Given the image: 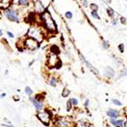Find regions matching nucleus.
<instances>
[{
  "instance_id": "1",
  "label": "nucleus",
  "mask_w": 127,
  "mask_h": 127,
  "mask_svg": "<svg viewBox=\"0 0 127 127\" xmlns=\"http://www.w3.org/2000/svg\"><path fill=\"white\" fill-rule=\"evenodd\" d=\"M42 21H44V24L50 32H55L56 31V25L54 23V21L52 20V16L50 15L48 12H44L41 16Z\"/></svg>"
},
{
  "instance_id": "2",
  "label": "nucleus",
  "mask_w": 127,
  "mask_h": 127,
  "mask_svg": "<svg viewBox=\"0 0 127 127\" xmlns=\"http://www.w3.org/2000/svg\"><path fill=\"white\" fill-rule=\"evenodd\" d=\"M37 117H38V118L40 119V121H41L43 124H44V125H48V124H49L51 116H50V114L48 112H45V111L40 112V113H38Z\"/></svg>"
},
{
  "instance_id": "3",
  "label": "nucleus",
  "mask_w": 127,
  "mask_h": 127,
  "mask_svg": "<svg viewBox=\"0 0 127 127\" xmlns=\"http://www.w3.org/2000/svg\"><path fill=\"white\" fill-rule=\"evenodd\" d=\"M58 61H59V60H58V57H57V55H56V53H53V52H52V53L49 55L48 60H47L48 66H49V67H51V68L54 67V66H56V64H57Z\"/></svg>"
},
{
  "instance_id": "4",
  "label": "nucleus",
  "mask_w": 127,
  "mask_h": 127,
  "mask_svg": "<svg viewBox=\"0 0 127 127\" xmlns=\"http://www.w3.org/2000/svg\"><path fill=\"white\" fill-rule=\"evenodd\" d=\"M25 44H26V46L30 50H34L36 49V46H37V42L35 38L33 37H29V38L26 39V41H25Z\"/></svg>"
},
{
  "instance_id": "5",
  "label": "nucleus",
  "mask_w": 127,
  "mask_h": 127,
  "mask_svg": "<svg viewBox=\"0 0 127 127\" xmlns=\"http://www.w3.org/2000/svg\"><path fill=\"white\" fill-rule=\"evenodd\" d=\"M29 36H32L33 38L36 39V40H38V41H41L42 40V37L43 36L41 35V32L40 30L38 29H31L29 30Z\"/></svg>"
},
{
  "instance_id": "6",
  "label": "nucleus",
  "mask_w": 127,
  "mask_h": 127,
  "mask_svg": "<svg viewBox=\"0 0 127 127\" xmlns=\"http://www.w3.org/2000/svg\"><path fill=\"white\" fill-rule=\"evenodd\" d=\"M56 124L59 127H70L71 125V123L68 121V118H60Z\"/></svg>"
},
{
  "instance_id": "7",
  "label": "nucleus",
  "mask_w": 127,
  "mask_h": 127,
  "mask_svg": "<svg viewBox=\"0 0 127 127\" xmlns=\"http://www.w3.org/2000/svg\"><path fill=\"white\" fill-rule=\"evenodd\" d=\"M5 14L7 16V18L12 21H19L18 17L16 16L15 13L13 10H7L5 12Z\"/></svg>"
},
{
  "instance_id": "8",
  "label": "nucleus",
  "mask_w": 127,
  "mask_h": 127,
  "mask_svg": "<svg viewBox=\"0 0 127 127\" xmlns=\"http://www.w3.org/2000/svg\"><path fill=\"white\" fill-rule=\"evenodd\" d=\"M107 115L109 117H111V118H116V117H118L119 112L117 111V110H116V109H109L108 112H107Z\"/></svg>"
},
{
  "instance_id": "9",
  "label": "nucleus",
  "mask_w": 127,
  "mask_h": 127,
  "mask_svg": "<svg viewBox=\"0 0 127 127\" xmlns=\"http://www.w3.org/2000/svg\"><path fill=\"white\" fill-rule=\"evenodd\" d=\"M105 75L108 76V77L111 78L115 76V71L113 68H111L110 67H107L105 68Z\"/></svg>"
},
{
  "instance_id": "10",
  "label": "nucleus",
  "mask_w": 127,
  "mask_h": 127,
  "mask_svg": "<svg viewBox=\"0 0 127 127\" xmlns=\"http://www.w3.org/2000/svg\"><path fill=\"white\" fill-rule=\"evenodd\" d=\"M30 101H32L34 106H35V108H36L37 110H41V109H43V104H42V102H40V101H36V100L32 98H30Z\"/></svg>"
},
{
  "instance_id": "11",
  "label": "nucleus",
  "mask_w": 127,
  "mask_h": 127,
  "mask_svg": "<svg viewBox=\"0 0 127 127\" xmlns=\"http://www.w3.org/2000/svg\"><path fill=\"white\" fill-rule=\"evenodd\" d=\"M111 124L116 127H123L125 123H124V120H122V119H120V120L111 119Z\"/></svg>"
},
{
  "instance_id": "12",
  "label": "nucleus",
  "mask_w": 127,
  "mask_h": 127,
  "mask_svg": "<svg viewBox=\"0 0 127 127\" xmlns=\"http://www.w3.org/2000/svg\"><path fill=\"white\" fill-rule=\"evenodd\" d=\"M81 57H82V56H81ZM82 60H83L86 63V65L88 66V68H91V70L93 71V74H95V75H99V70L97 69V68H94L93 66L91 64V63H89L87 60H85V58H84V57H82Z\"/></svg>"
},
{
  "instance_id": "13",
  "label": "nucleus",
  "mask_w": 127,
  "mask_h": 127,
  "mask_svg": "<svg viewBox=\"0 0 127 127\" xmlns=\"http://www.w3.org/2000/svg\"><path fill=\"white\" fill-rule=\"evenodd\" d=\"M107 12H108V14H109V16L110 18H113V17H114L115 12L113 9H111V8H108V9H107Z\"/></svg>"
},
{
  "instance_id": "14",
  "label": "nucleus",
  "mask_w": 127,
  "mask_h": 127,
  "mask_svg": "<svg viewBox=\"0 0 127 127\" xmlns=\"http://www.w3.org/2000/svg\"><path fill=\"white\" fill-rule=\"evenodd\" d=\"M51 52H53V53H59V52H60V50H59V48H58L56 45H52V46L51 47Z\"/></svg>"
},
{
  "instance_id": "15",
  "label": "nucleus",
  "mask_w": 127,
  "mask_h": 127,
  "mask_svg": "<svg viewBox=\"0 0 127 127\" xmlns=\"http://www.w3.org/2000/svg\"><path fill=\"white\" fill-rule=\"evenodd\" d=\"M36 8L38 12H43V11H44V7H43V5H41V3L40 2L36 3Z\"/></svg>"
},
{
  "instance_id": "16",
  "label": "nucleus",
  "mask_w": 127,
  "mask_h": 127,
  "mask_svg": "<svg viewBox=\"0 0 127 127\" xmlns=\"http://www.w3.org/2000/svg\"><path fill=\"white\" fill-rule=\"evenodd\" d=\"M98 5H96V4H94V3H93V4H91L90 5V9H91L92 11H98Z\"/></svg>"
},
{
  "instance_id": "17",
  "label": "nucleus",
  "mask_w": 127,
  "mask_h": 127,
  "mask_svg": "<svg viewBox=\"0 0 127 127\" xmlns=\"http://www.w3.org/2000/svg\"><path fill=\"white\" fill-rule=\"evenodd\" d=\"M91 15L93 17L94 19H100V16H99L98 13H97V11H92V13H91Z\"/></svg>"
},
{
  "instance_id": "18",
  "label": "nucleus",
  "mask_w": 127,
  "mask_h": 127,
  "mask_svg": "<svg viewBox=\"0 0 127 127\" xmlns=\"http://www.w3.org/2000/svg\"><path fill=\"white\" fill-rule=\"evenodd\" d=\"M69 90H68V88H65L64 90H63V92H62V96L63 97H67L68 95V94H69Z\"/></svg>"
},
{
  "instance_id": "19",
  "label": "nucleus",
  "mask_w": 127,
  "mask_h": 127,
  "mask_svg": "<svg viewBox=\"0 0 127 127\" xmlns=\"http://www.w3.org/2000/svg\"><path fill=\"white\" fill-rule=\"evenodd\" d=\"M102 47L104 49H108L109 47V42L108 41H103L102 42Z\"/></svg>"
},
{
  "instance_id": "20",
  "label": "nucleus",
  "mask_w": 127,
  "mask_h": 127,
  "mask_svg": "<svg viewBox=\"0 0 127 127\" xmlns=\"http://www.w3.org/2000/svg\"><path fill=\"white\" fill-rule=\"evenodd\" d=\"M25 92H26V93H27V94H29V95H31L32 93H33V91H32L31 89L29 88V86H27L26 88H25Z\"/></svg>"
},
{
  "instance_id": "21",
  "label": "nucleus",
  "mask_w": 127,
  "mask_h": 127,
  "mask_svg": "<svg viewBox=\"0 0 127 127\" xmlns=\"http://www.w3.org/2000/svg\"><path fill=\"white\" fill-rule=\"evenodd\" d=\"M72 102H71V101H68L67 102V110L68 111H69L70 109H71V107H72Z\"/></svg>"
},
{
  "instance_id": "22",
  "label": "nucleus",
  "mask_w": 127,
  "mask_h": 127,
  "mask_svg": "<svg viewBox=\"0 0 127 127\" xmlns=\"http://www.w3.org/2000/svg\"><path fill=\"white\" fill-rule=\"evenodd\" d=\"M118 49H119V51L121 52H124V51H125V45H124V44H120L118 45Z\"/></svg>"
},
{
  "instance_id": "23",
  "label": "nucleus",
  "mask_w": 127,
  "mask_h": 127,
  "mask_svg": "<svg viewBox=\"0 0 127 127\" xmlns=\"http://www.w3.org/2000/svg\"><path fill=\"white\" fill-rule=\"evenodd\" d=\"M65 16H66V18H67V19H71V18H72L73 14H72V13H71V12H67V13H66V14H65Z\"/></svg>"
},
{
  "instance_id": "24",
  "label": "nucleus",
  "mask_w": 127,
  "mask_h": 127,
  "mask_svg": "<svg viewBox=\"0 0 127 127\" xmlns=\"http://www.w3.org/2000/svg\"><path fill=\"white\" fill-rule=\"evenodd\" d=\"M50 85L52 86H55L56 85V80H55L54 78H52L51 80H50Z\"/></svg>"
},
{
  "instance_id": "25",
  "label": "nucleus",
  "mask_w": 127,
  "mask_h": 127,
  "mask_svg": "<svg viewBox=\"0 0 127 127\" xmlns=\"http://www.w3.org/2000/svg\"><path fill=\"white\" fill-rule=\"evenodd\" d=\"M81 4H82L85 7H87V6H88V2H87V0H81Z\"/></svg>"
},
{
  "instance_id": "26",
  "label": "nucleus",
  "mask_w": 127,
  "mask_h": 127,
  "mask_svg": "<svg viewBox=\"0 0 127 127\" xmlns=\"http://www.w3.org/2000/svg\"><path fill=\"white\" fill-rule=\"evenodd\" d=\"M113 103L115 105H117V106H122V103L119 101H117V100H113Z\"/></svg>"
},
{
  "instance_id": "27",
  "label": "nucleus",
  "mask_w": 127,
  "mask_h": 127,
  "mask_svg": "<svg viewBox=\"0 0 127 127\" xmlns=\"http://www.w3.org/2000/svg\"><path fill=\"white\" fill-rule=\"evenodd\" d=\"M70 101H71V102H72V104L74 105V106H76V105L78 104V101L76 99H71Z\"/></svg>"
},
{
  "instance_id": "28",
  "label": "nucleus",
  "mask_w": 127,
  "mask_h": 127,
  "mask_svg": "<svg viewBox=\"0 0 127 127\" xmlns=\"http://www.w3.org/2000/svg\"><path fill=\"white\" fill-rule=\"evenodd\" d=\"M117 22H118V20L117 19H115V18H112V20H111V23H112V25H117Z\"/></svg>"
},
{
  "instance_id": "29",
  "label": "nucleus",
  "mask_w": 127,
  "mask_h": 127,
  "mask_svg": "<svg viewBox=\"0 0 127 127\" xmlns=\"http://www.w3.org/2000/svg\"><path fill=\"white\" fill-rule=\"evenodd\" d=\"M28 0H19V4L20 5H27Z\"/></svg>"
},
{
  "instance_id": "30",
  "label": "nucleus",
  "mask_w": 127,
  "mask_h": 127,
  "mask_svg": "<svg viewBox=\"0 0 127 127\" xmlns=\"http://www.w3.org/2000/svg\"><path fill=\"white\" fill-rule=\"evenodd\" d=\"M80 127H91L90 125L87 124V123H81L80 124Z\"/></svg>"
},
{
  "instance_id": "31",
  "label": "nucleus",
  "mask_w": 127,
  "mask_h": 127,
  "mask_svg": "<svg viewBox=\"0 0 127 127\" xmlns=\"http://www.w3.org/2000/svg\"><path fill=\"white\" fill-rule=\"evenodd\" d=\"M120 21H121V23L122 24L126 23V20H125V18H124V17H121V18H120Z\"/></svg>"
},
{
  "instance_id": "32",
  "label": "nucleus",
  "mask_w": 127,
  "mask_h": 127,
  "mask_svg": "<svg viewBox=\"0 0 127 127\" xmlns=\"http://www.w3.org/2000/svg\"><path fill=\"white\" fill-rule=\"evenodd\" d=\"M7 34H8V36H10L11 38H13V37H14V36H13V33H11V32H7Z\"/></svg>"
},
{
  "instance_id": "33",
  "label": "nucleus",
  "mask_w": 127,
  "mask_h": 127,
  "mask_svg": "<svg viewBox=\"0 0 127 127\" xmlns=\"http://www.w3.org/2000/svg\"><path fill=\"white\" fill-rule=\"evenodd\" d=\"M56 68H60V61H58V63L56 64Z\"/></svg>"
},
{
  "instance_id": "34",
  "label": "nucleus",
  "mask_w": 127,
  "mask_h": 127,
  "mask_svg": "<svg viewBox=\"0 0 127 127\" xmlns=\"http://www.w3.org/2000/svg\"><path fill=\"white\" fill-rule=\"evenodd\" d=\"M13 100H14V101H19V98L17 96H14V97H13Z\"/></svg>"
},
{
  "instance_id": "35",
  "label": "nucleus",
  "mask_w": 127,
  "mask_h": 127,
  "mask_svg": "<svg viewBox=\"0 0 127 127\" xmlns=\"http://www.w3.org/2000/svg\"><path fill=\"white\" fill-rule=\"evenodd\" d=\"M88 104H89V101L87 100V101H85V106L87 107V106H88Z\"/></svg>"
},
{
  "instance_id": "36",
  "label": "nucleus",
  "mask_w": 127,
  "mask_h": 127,
  "mask_svg": "<svg viewBox=\"0 0 127 127\" xmlns=\"http://www.w3.org/2000/svg\"><path fill=\"white\" fill-rule=\"evenodd\" d=\"M5 93H2V95H1V98H3V97H5Z\"/></svg>"
},
{
  "instance_id": "37",
  "label": "nucleus",
  "mask_w": 127,
  "mask_h": 127,
  "mask_svg": "<svg viewBox=\"0 0 127 127\" xmlns=\"http://www.w3.org/2000/svg\"><path fill=\"white\" fill-rule=\"evenodd\" d=\"M125 115L127 117V109H126V110H125Z\"/></svg>"
},
{
  "instance_id": "38",
  "label": "nucleus",
  "mask_w": 127,
  "mask_h": 127,
  "mask_svg": "<svg viewBox=\"0 0 127 127\" xmlns=\"http://www.w3.org/2000/svg\"><path fill=\"white\" fill-rule=\"evenodd\" d=\"M125 127H127V121L125 123Z\"/></svg>"
},
{
  "instance_id": "39",
  "label": "nucleus",
  "mask_w": 127,
  "mask_h": 127,
  "mask_svg": "<svg viewBox=\"0 0 127 127\" xmlns=\"http://www.w3.org/2000/svg\"><path fill=\"white\" fill-rule=\"evenodd\" d=\"M107 1H108V3H111L112 0H107Z\"/></svg>"
},
{
  "instance_id": "40",
  "label": "nucleus",
  "mask_w": 127,
  "mask_h": 127,
  "mask_svg": "<svg viewBox=\"0 0 127 127\" xmlns=\"http://www.w3.org/2000/svg\"><path fill=\"white\" fill-rule=\"evenodd\" d=\"M2 36V31H1V30H0V36Z\"/></svg>"
}]
</instances>
